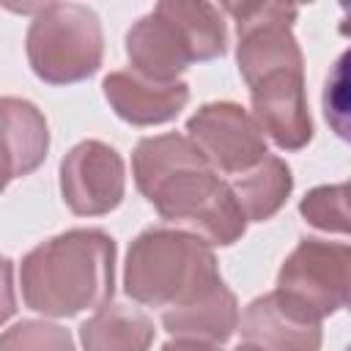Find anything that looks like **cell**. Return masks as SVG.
<instances>
[{"label":"cell","mask_w":351,"mask_h":351,"mask_svg":"<svg viewBox=\"0 0 351 351\" xmlns=\"http://www.w3.org/2000/svg\"><path fill=\"white\" fill-rule=\"evenodd\" d=\"M321 110L329 123V129L351 145V47L340 52V58L332 63L324 93H321Z\"/></svg>","instance_id":"cell-1"},{"label":"cell","mask_w":351,"mask_h":351,"mask_svg":"<svg viewBox=\"0 0 351 351\" xmlns=\"http://www.w3.org/2000/svg\"><path fill=\"white\" fill-rule=\"evenodd\" d=\"M343 14H346V25H343V30L348 33V30H351V3L343 5Z\"/></svg>","instance_id":"cell-2"},{"label":"cell","mask_w":351,"mask_h":351,"mask_svg":"<svg viewBox=\"0 0 351 351\" xmlns=\"http://www.w3.org/2000/svg\"><path fill=\"white\" fill-rule=\"evenodd\" d=\"M343 351H351V343H348V346H346V348H343Z\"/></svg>","instance_id":"cell-3"}]
</instances>
